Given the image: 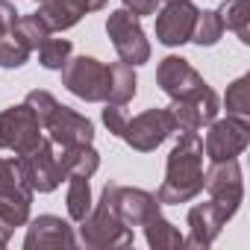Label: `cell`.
<instances>
[{
  "label": "cell",
  "instance_id": "obj_11",
  "mask_svg": "<svg viewBox=\"0 0 250 250\" xmlns=\"http://www.w3.org/2000/svg\"><path fill=\"white\" fill-rule=\"evenodd\" d=\"M168 112L174 118V130H180V133H197L200 127H206L209 121H215V115H218V94L209 85H203L194 94L174 100L168 106Z\"/></svg>",
  "mask_w": 250,
  "mask_h": 250
},
{
  "label": "cell",
  "instance_id": "obj_15",
  "mask_svg": "<svg viewBox=\"0 0 250 250\" xmlns=\"http://www.w3.org/2000/svg\"><path fill=\"white\" fill-rule=\"evenodd\" d=\"M229 218L232 215L212 197L206 203H197L188 212V238L183 244H188V247H209L221 235V229H224V224Z\"/></svg>",
  "mask_w": 250,
  "mask_h": 250
},
{
  "label": "cell",
  "instance_id": "obj_12",
  "mask_svg": "<svg viewBox=\"0 0 250 250\" xmlns=\"http://www.w3.org/2000/svg\"><path fill=\"white\" fill-rule=\"evenodd\" d=\"M203 188L209 191L212 200H218L229 215L238 212L241 200H244V183H241V168L235 159H224V162H212V168L203 174Z\"/></svg>",
  "mask_w": 250,
  "mask_h": 250
},
{
  "label": "cell",
  "instance_id": "obj_32",
  "mask_svg": "<svg viewBox=\"0 0 250 250\" xmlns=\"http://www.w3.org/2000/svg\"><path fill=\"white\" fill-rule=\"evenodd\" d=\"M65 6H71L77 15H85V12H100L106 6V0H62Z\"/></svg>",
  "mask_w": 250,
  "mask_h": 250
},
{
  "label": "cell",
  "instance_id": "obj_10",
  "mask_svg": "<svg viewBox=\"0 0 250 250\" xmlns=\"http://www.w3.org/2000/svg\"><path fill=\"white\" fill-rule=\"evenodd\" d=\"M21 165L27 171V180L33 186V191L39 194H50L59 188L62 183V174H59V162H56V150H53V142L50 139H39L30 150H24L21 156Z\"/></svg>",
  "mask_w": 250,
  "mask_h": 250
},
{
  "label": "cell",
  "instance_id": "obj_25",
  "mask_svg": "<svg viewBox=\"0 0 250 250\" xmlns=\"http://www.w3.org/2000/svg\"><path fill=\"white\" fill-rule=\"evenodd\" d=\"M12 33L30 47V50H39L42 47V42L50 36V30L44 27V21L39 18V15H18V21H15V27H12Z\"/></svg>",
  "mask_w": 250,
  "mask_h": 250
},
{
  "label": "cell",
  "instance_id": "obj_27",
  "mask_svg": "<svg viewBox=\"0 0 250 250\" xmlns=\"http://www.w3.org/2000/svg\"><path fill=\"white\" fill-rule=\"evenodd\" d=\"M227 115H235V118H250V77H238L229 88H227Z\"/></svg>",
  "mask_w": 250,
  "mask_h": 250
},
{
  "label": "cell",
  "instance_id": "obj_20",
  "mask_svg": "<svg viewBox=\"0 0 250 250\" xmlns=\"http://www.w3.org/2000/svg\"><path fill=\"white\" fill-rule=\"evenodd\" d=\"M218 15L224 30H232L244 44H250V0H224Z\"/></svg>",
  "mask_w": 250,
  "mask_h": 250
},
{
  "label": "cell",
  "instance_id": "obj_26",
  "mask_svg": "<svg viewBox=\"0 0 250 250\" xmlns=\"http://www.w3.org/2000/svg\"><path fill=\"white\" fill-rule=\"evenodd\" d=\"M71 42L68 39H44L42 42V47H39V62L47 68V71H62L65 68V62L71 59Z\"/></svg>",
  "mask_w": 250,
  "mask_h": 250
},
{
  "label": "cell",
  "instance_id": "obj_2",
  "mask_svg": "<svg viewBox=\"0 0 250 250\" xmlns=\"http://www.w3.org/2000/svg\"><path fill=\"white\" fill-rule=\"evenodd\" d=\"M24 103L36 112V118H39V124H42V130L47 133V139H50L56 147L91 145V142H94V124H91L85 115L74 112L71 106L59 103L50 91L36 88V91L27 94Z\"/></svg>",
  "mask_w": 250,
  "mask_h": 250
},
{
  "label": "cell",
  "instance_id": "obj_16",
  "mask_svg": "<svg viewBox=\"0 0 250 250\" xmlns=\"http://www.w3.org/2000/svg\"><path fill=\"white\" fill-rule=\"evenodd\" d=\"M74 244L77 238L71 224L56 215H39L27 227V238H24L27 250H53V247H74Z\"/></svg>",
  "mask_w": 250,
  "mask_h": 250
},
{
  "label": "cell",
  "instance_id": "obj_22",
  "mask_svg": "<svg viewBox=\"0 0 250 250\" xmlns=\"http://www.w3.org/2000/svg\"><path fill=\"white\" fill-rule=\"evenodd\" d=\"M30 221V203L27 200H9L0 197V238L9 244L12 232Z\"/></svg>",
  "mask_w": 250,
  "mask_h": 250
},
{
  "label": "cell",
  "instance_id": "obj_7",
  "mask_svg": "<svg viewBox=\"0 0 250 250\" xmlns=\"http://www.w3.org/2000/svg\"><path fill=\"white\" fill-rule=\"evenodd\" d=\"M171 133H174L171 112L168 109H147V112H142L136 118H127V127H124L121 139L127 142L133 150H139V153H150Z\"/></svg>",
  "mask_w": 250,
  "mask_h": 250
},
{
  "label": "cell",
  "instance_id": "obj_9",
  "mask_svg": "<svg viewBox=\"0 0 250 250\" xmlns=\"http://www.w3.org/2000/svg\"><path fill=\"white\" fill-rule=\"evenodd\" d=\"M103 194L109 197V203L115 206V212L121 215V221L127 227H145L162 209L159 197L145 191V188H130V186L109 183V186H103Z\"/></svg>",
  "mask_w": 250,
  "mask_h": 250
},
{
  "label": "cell",
  "instance_id": "obj_34",
  "mask_svg": "<svg viewBox=\"0 0 250 250\" xmlns=\"http://www.w3.org/2000/svg\"><path fill=\"white\" fill-rule=\"evenodd\" d=\"M39 3H42V0H39Z\"/></svg>",
  "mask_w": 250,
  "mask_h": 250
},
{
  "label": "cell",
  "instance_id": "obj_23",
  "mask_svg": "<svg viewBox=\"0 0 250 250\" xmlns=\"http://www.w3.org/2000/svg\"><path fill=\"white\" fill-rule=\"evenodd\" d=\"M224 36V21L218 15V9H203L197 12V21H194V30H191V42L200 44V47H212L218 44Z\"/></svg>",
  "mask_w": 250,
  "mask_h": 250
},
{
  "label": "cell",
  "instance_id": "obj_28",
  "mask_svg": "<svg viewBox=\"0 0 250 250\" xmlns=\"http://www.w3.org/2000/svg\"><path fill=\"white\" fill-rule=\"evenodd\" d=\"M30 47L15 36V33H6L0 36V68H21L27 59H30Z\"/></svg>",
  "mask_w": 250,
  "mask_h": 250
},
{
  "label": "cell",
  "instance_id": "obj_3",
  "mask_svg": "<svg viewBox=\"0 0 250 250\" xmlns=\"http://www.w3.org/2000/svg\"><path fill=\"white\" fill-rule=\"evenodd\" d=\"M80 238L85 247H130L136 235H133V227L121 221L109 197L100 194L97 206L80 221Z\"/></svg>",
  "mask_w": 250,
  "mask_h": 250
},
{
  "label": "cell",
  "instance_id": "obj_31",
  "mask_svg": "<svg viewBox=\"0 0 250 250\" xmlns=\"http://www.w3.org/2000/svg\"><path fill=\"white\" fill-rule=\"evenodd\" d=\"M124 9H130L136 18H145V15H153L156 6H159V0H121Z\"/></svg>",
  "mask_w": 250,
  "mask_h": 250
},
{
  "label": "cell",
  "instance_id": "obj_5",
  "mask_svg": "<svg viewBox=\"0 0 250 250\" xmlns=\"http://www.w3.org/2000/svg\"><path fill=\"white\" fill-rule=\"evenodd\" d=\"M62 85L85 103H103L109 85V65H103L94 56L68 59L62 68Z\"/></svg>",
  "mask_w": 250,
  "mask_h": 250
},
{
  "label": "cell",
  "instance_id": "obj_21",
  "mask_svg": "<svg viewBox=\"0 0 250 250\" xmlns=\"http://www.w3.org/2000/svg\"><path fill=\"white\" fill-rule=\"evenodd\" d=\"M145 238H147V244L153 247V250H174V247H183V232L171 224V221H165L162 218V212L159 215H153L147 224H145Z\"/></svg>",
  "mask_w": 250,
  "mask_h": 250
},
{
  "label": "cell",
  "instance_id": "obj_4",
  "mask_svg": "<svg viewBox=\"0 0 250 250\" xmlns=\"http://www.w3.org/2000/svg\"><path fill=\"white\" fill-rule=\"evenodd\" d=\"M106 36L112 39L115 53L121 56V62L127 65H145L150 59V42L145 39V30L139 24V18L130 9H115L106 18Z\"/></svg>",
  "mask_w": 250,
  "mask_h": 250
},
{
  "label": "cell",
  "instance_id": "obj_8",
  "mask_svg": "<svg viewBox=\"0 0 250 250\" xmlns=\"http://www.w3.org/2000/svg\"><path fill=\"white\" fill-rule=\"evenodd\" d=\"M39 139H42V124L27 103L9 106L0 112V147L3 150H15L21 156Z\"/></svg>",
  "mask_w": 250,
  "mask_h": 250
},
{
  "label": "cell",
  "instance_id": "obj_14",
  "mask_svg": "<svg viewBox=\"0 0 250 250\" xmlns=\"http://www.w3.org/2000/svg\"><path fill=\"white\" fill-rule=\"evenodd\" d=\"M156 83L159 88L171 97V100H180V97H188L194 94L197 88L206 85V80L188 65V59L183 56H165L156 68Z\"/></svg>",
  "mask_w": 250,
  "mask_h": 250
},
{
  "label": "cell",
  "instance_id": "obj_19",
  "mask_svg": "<svg viewBox=\"0 0 250 250\" xmlns=\"http://www.w3.org/2000/svg\"><path fill=\"white\" fill-rule=\"evenodd\" d=\"M136 88H139V80H136L133 65H127V62H112L109 65V85H106V100L103 103L124 106V103H130L136 97Z\"/></svg>",
  "mask_w": 250,
  "mask_h": 250
},
{
  "label": "cell",
  "instance_id": "obj_13",
  "mask_svg": "<svg viewBox=\"0 0 250 250\" xmlns=\"http://www.w3.org/2000/svg\"><path fill=\"white\" fill-rule=\"evenodd\" d=\"M197 12L200 9L191 0H168V6L156 15V39L165 47H180V44L191 42Z\"/></svg>",
  "mask_w": 250,
  "mask_h": 250
},
{
  "label": "cell",
  "instance_id": "obj_29",
  "mask_svg": "<svg viewBox=\"0 0 250 250\" xmlns=\"http://www.w3.org/2000/svg\"><path fill=\"white\" fill-rule=\"evenodd\" d=\"M103 124H106V130H109L112 136H118V139H121L124 127H127V115L121 112V106L106 103V109H103Z\"/></svg>",
  "mask_w": 250,
  "mask_h": 250
},
{
  "label": "cell",
  "instance_id": "obj_18",
  "mask_svg": "<svg viewBox=\"0 0 250 250\" xmlns=\"http://www.w3.org/2000/svg\"><path fill=\"white\" fill-rule=\"evenodd\" d=\"M33 186L27 180V171L21 165L18 156L12 159H0V197H9V200H27L33 203Z\"/></svg>",
  "mask_w": 250,
  "mask_h": 250
},
{
  "label": "cell",
  "instance_id": "obj_1",
  "mask_svg": "<svg viewBox=\"0 0 250 250\" xmlns=\"http://www.w3.org/2000/svg\"><path fill=\"white\" fill-rule=\"evenodd\" d=\"M203 191V139L197 133H183L180 142L174 145L168 165H165V180L159 186V203H188Z\"/></svg>",
  "mask_w": 250,
  "mask_h": 250
},
{
  "label": "cell",
  "instance_id": "obj_33",
  "mask_svg": "<svg viewBox=\"0 0 250 250\" xmlns=\"http://www.w3.org/2000/svg\"><path fill=\"white\" fill-rule=\"evenodd\" d=\"M3 247H6V241H3V238H0V250H3Z\"/></svg>",
  "mask_w": 250,
  "mask_h": 250
},
{
  "label": "cell",
  "instance_id": "obj_6",
  "mask_svg": "<svg viewBox=\"0 0 250 250\" xmlns=\"http://www.w3.org/2000/svg\"><path fill=\"white\" fill-rule=\"evenodd\" d=\"M250 145V118L227 115L224 121H209V133L203 142V150L212 162L235 159Z\"/></svg>",
  "mask_w": 250,
  "mask_h": 250
},
{
  "label": "cell",
  "instance_id": "obj_30",
  "mask_svg": "<svg viewBox=\"0 0 250 250\" xmlns=\"http://www.w3.org/2000/svg\"><path fill=\"white\" fill-rule=\"evenodd\" d=\"M15 21H18V9L9 3V0H0V36L12 33Z\"/></svg>",
  "mask_w": 250,
  "mask_h": 250
},
{
  "label": "cell",
  "instance_id": "obj_24",
  "mask_svg": "<svg viewBox=\"0 0 250 250\" xmlns=\"http://www.w3.org/2000/svg\"><path fill=\"white\" fill-rule=\"evenodd\" d=\"M65 203H68L71 221H77V224L91 212V186H88V177H71Z\"/></svg>",
  "mask_w": 250,
  "mask_h": 250
},
{
  "label": "cell",
  "instance_id": "obj_17",
  "mask_svg": "<svg viewBox=\"0 0 250 250\" xmlns=\"http://www.w3.org/2000/svg\"><path fill=\"white\" fill-rule=\"evenodd\" d=\"M56 162H59L62 180L91 177L100 168V153L91 145H71V147H62V153H56Z\"/></svg>",
  "mask_w": 250,
  "mask_h": 250
}]
</instances>
